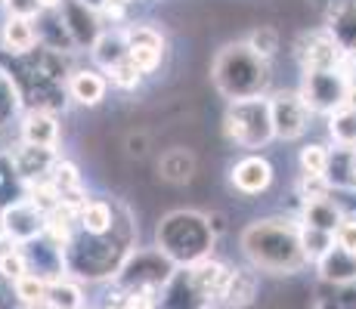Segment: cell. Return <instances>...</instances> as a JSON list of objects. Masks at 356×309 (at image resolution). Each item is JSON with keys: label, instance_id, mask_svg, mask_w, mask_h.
Listing matches in <instances>:
<instances>
[{"label": "cell", "instance_id": "cell-1", "mask_svg": "<svg viewBox=\"0 0 356 309\" xmlns=\"http://www.w3.org/2000/svg\"><path fill=\"white\" fill-rule=\"evenodd\" d=\"M238 244H242V253L248 257L251 269L257 272L294 276L310 263L300 247V223L289 217L254 219L251 226H245Z\"/></svg>", "mask_w": 356, "mask_h": 309}, {"label": "cell", "instance_id": "cell-2", "mask_svg": "<svg viewBox=\"0 0 356 309\" xmlns=\"http://www.w3.org/2000/svg\"><path fill=\"white\" fill-rule=\"evenodd\" d=\"M211 81L229 102L251 99V96H264V90L270 87L273 68L266 59L251 53L245 40H238L217 53L214 65H211Z\"/></svg>", "mask_w": 356, "mask_h": 309}, {"label": "cell", "instance_id": "cell-3", "mask_svg": "<svg viewBox=\"0 0 356 309\" xmlns=\"http://www.w3.org/2000/svg\"><path fill=\"white\" fill-rule=\"evenodd\" d=\"M214 235L208 229V219L198 210H174L159 223V253L170 263L193 266L211 253Z\"/></svg>", "mask_w": 356, "mask_h": 309}, {"label": "cell", "instance_id": "cell-4", "mask_svg": "<svg viewBox=\"0 0 356 309\" xmlns=\"http://www.w3.org/2000/svg\"><path fill=\"white\" fill-rule=\"evenodd\" d=\"M223 133L238 149H248V155L270 146L273 121H270V102H266V96H251V99L229 102L227 115H223Z\"/></svg>", "mask_w": 356, "mask_h": 309}, {"label": "cell", "instance_id": "cell-5", "mask_svg": "<svg viewBox=\"0 0 356 309\" xmlns=\"http://www.w3.org/2000/svg\"><path fill=\"white\" fill-rule=\"evenodd\" d=\"M270 121H273V140L282 142H294L310 130V118L313 115L307 112V106L300 102L298 90H279L273 93L270 99Z\"/></svg>", "mask_w": 356, "mask_h": 309}, {"label": "cell", "instance_id": "cell-6", "mask_svg": "<svg viewBox=\"0 0 356 309\" xmlns=\"http://www.w3.org/2000/svg\"><path fill=\"white\" fill-rule=\"evenodd\" d=\"M344 90L347 84L338 72H304L298 96L310 115H332L334 108L344 106Z\"/></svg>", "mask_w": 356, "mask_h": 309}, {"label": "cell", "instance_id": "cell-7", "mask_svg": "<svg viewBox=\"0 0 356 309\" xmlns=\"http://www.w3.org/2000/svg\"><path fill=\"white\" fill-rule=\"evenodd\" d=\"M44 217L47 214H40L31 201L19 198L13 204H3V210H0V232L22 247L44 235Z\"/></svg>", "mask_w": 356, "mask_h": 309}, {"label": "cell", "instance_id": "cell-8", "mask_svg": "<svg viewBox=\"0 0 356 309\" xmlns=\"http://www.w3.org/2000/svg\"><path fill=\"white\" fill-rule=\"evenodd\" d=\"M347 53L341 50V44L332 37V31H310L300 37L298 44V59L304 65V72H338Z\"/></svg>", "mask_w": 356, "mask_h": 309}, {"label": "cell", "instance_id": "cell-9", "mask_svg": "<svg viewBox=\"0 0 356 309\" xmlns=\"http://www.w3.org/2000/svg\"><path fill=\"white\" fill-rule=\"evenodd\" d=\"M273 180H276V170H273V164L257 152L238 158V161L229 167V183L238 195H248V198L264 195V192L273 185Z\"/></svg>", "mask_w": 356, "mask_h": 309}, {"label": "cell", "instance_id": "cell-10", "mask_svg": "<svg viewBox=\"0 0 356 309\" xmlns=\"http://www.w3.org/2000/svg\"><path fill=\"white\" fill-rule=\"evenodd\" d=\"M59 19H63V25H65V31H68V37H72L74 47H93V40L102 34L97 10L81 3V0H63Z\"/></svg>", "mask_w": 356, "mask_h": 309}, {"label": "cell", "instance_id": "cell-11", "mask_svg": "<svg viewBox=\"0 0 356 309\" xmlns=\"http://www.w3.org/2000/svg\"><path fill=\"white\" fill-rule=\"evenodd\" d=\"M229 269L232 266L220 263V260L204 257V260H198V263L186 266V276L202 300H220L223 287H227V281H229Z\"/></svg>", "mask_w": 356, "mask_h": 309}, {"label": "cell", "instance_id": "cell-12", "mask_svg": "<svg viewBox=\"0 0 356 309\" xmlns=\"http://www.w3.org/2000/svg\"><path fill=\"white\" fill-rule=\"evenodd\" d=\"M25 146H40V149H56L59 146V121L56 115L40 112V108H29L19 124Z\"/></svg>", "mask_w": 356, "mask_h": 309}, {"label": "cell", "instance_id": "cell-13", "mask_svg": "<svg viewBox=\"0 0 356 309\" xmlns=\"http://www.w3.org/2000/svg\"><path fill=\"white\" fill-rule=\"evenodd\" d=\"M56 149H40V146H19L16 152H10V161L16 167L19 180L31 183V180H44L50 174V167L56 164Z\"/></svg>", "mask_w": 356, "mask_h": 309}, {"label": "cell", "instance_id": "cell-14", "mask_svg": "<svg viewBox=\"0 0 356 309\" xmlns=\"http://www.w3.org/2000/svg\"><path fill=\"white\" fill-rule=\"evenodd\" d=\"M106 90H108V81L102 78V72H97V68H78V72H72V78L65 84V93L84 108L99 106L106 99Z\"/></svg>", "mask_w": 356, "mask_h": 309}, {"label": "cell", "instance_id": "cell-15", "mask_svg": "<svg viewBox=\"0 0 356 309\" xmlns=\"http://www.w3.org/2000/svg\"><path fill=\"white\" fill-rule=\"evenodd\" d=\"M195 170H198V158L186 146H174L159 158V176L170 185H186L195 176Z\"/></svg>", "mask_w": 356, "mask_h": 309}, {"label": "cell", "instance_id": "cell-16", "mask_svg": "<svg viewBox=\"0 0 356 309\" xmlns=\"http://www.w3.org/2000/svg\"><path fill=\"white\" fill-rule=\"evenodd\" d=\"M257 287H260L257 269H251V266H236V269H229V281L220 294V303H227L232 309H242V306L254 303Z\"/></svg>", "mask_w": 356, "mask_h": 309}, {"label": "cell", "instance_id": "cell-17", "mask_svg": "<svg viewBox=\"0 0 356 309\" xmlns=\"http://www.w3.org/2000/svg\"><path fill=\"white\" fill-rule=\"evenodd\" d=\"M344 208H341L334 198H316V201H304V210H300V226H307V229H319V232H328V235H334V229H338V223L344 219Z\"/></svg>", "mask_w": 356, "mask_h": 309}, {"label": "cell", "instance_id": "cell-18", "mask_svg": "<svg viewBox=\"0 0 356 309\" xmlns=\"http://www.w3.org/2000/svg\"><path fill=\"white\" fill-rule=\"evenodd\" d=\"M0 40H3V50L10 56H25L38 47V31H34V19H22V16H6L3 31H0Z\"/></svg>", "mask_w": 356, "mask_h": 309}, {"label": "cell", "instance_id": "cell-19", "mask_svg": "<svg viewBox=\"0 0 356 309\" xmlns=\"http://www.w3.org/2000/svg\"><path fill=\"white\" fill-rule=\"evenodd\" d=\"M328 19H332L328 31H332V37L341 44V50L356 53V3L353 0H338V3H332Z\"/></svg>", "mask_w": 356, "mask_h": 309}, {"label": "cell", "instance_id": "cell-20", "mask_svg": "<svg viewBox=\"0 0 356 309\" xmlns=\"http://www.w3.org/2000/svg\"><path fill=\"white\" fill-rule=\"evenodd\" d=\"M356 149H334L328 152V170H325V183L328 189H341V192H356Z\"/></svg>", "mask_w": 356, "mask_h": 309}, {"label": "cell", "instance_id": "cell-21", "mask_svg": "<svg viewBox=\"0 0 356 309\" xmlns=\"http://www.w3.org/2000/svg\"><path fill=\"white\" fill-rule=\"evenodd\" d=\"M316 269L319 276L325 281H332V285H353L356 281V257L350 253H344L341 247H328L323 257L316 260Z\"/></svg>", "mask_w": 356, "mask_h": 309}, {"label": "cell", "instance_id": "cell-22", "mask_svg": "<svg viewBox=\"0 0 356 309\" xmlns=\"http://www.w3.org/2000/svg\"><path fill=\"white\" fill-rule=\"evenodd\" d=\"M74 219H78L81 232H84V235H93V238L108 235V232L115 229V210H112V204L102 201V198H93V201H87Z\"/></svg>", "mask_w": 356, "mask_h": 309}, {"label": "cell", "instance_id": "cell-23", "mask_svg": "<svg viewBox=\"0 0 356 309\" xmlns=\"http://www.w3.org/2000/svg\"><path fill=\"white\" fill-rule=\"evenodd\" d=\"M90 56L102 72H108V68L118 65L121 59H127V44H124V37H121V31H102L99 37L93 40Z\"/></svg>", "mask_w": 356, "mask_h": 309}, {"label": "cell", "instance_id": "cell-24", "mask_svg": "<svg viewBox=\"0 0 356 309\" xmlns=\"http://www.w3.org/2000/svg\"><path fill=\"white\" fill-rule=\"evenodd\" d=\"M328 136L334 140V146L341 149H356V108H334L328 115Z\"/></svg>", "mask_w": 356, "mask_h": 309}, {"label": "cell", "instance_id": "cell-25", "mask_svg": "<svg viewBox=\"0 0 356 309\" xmlns=\"http://www.w3.org/2000/svg\"><path fill=\"white\" fill-rule=\"evenodd\" d=\"M47 291H50V281L40 278L38 272H25L19 281H13V294H16V300L25 303L29 309L47 306Z\"/></svg>", "mask_w": 356, "mask_h": 309}, {"label": "cell", "instance_id": "cell-26", "mask_svg": "<svg viewBox=\"0 0 356 309\" xmlns=\"http://www.w3.org/2000/svg\"><path fill=\"white\" fill-rule=\"evenodd\" d=\"M47 309H84L81 287L74 285V281H65V278L50 281V291H47Z\"/></svg>", "mask_w": 356, "mask_h": 309}, {"label": "cell", "instance_id": "cell-27", "mask_svg": "<svg viewBox=\"0 0 356 309\" xmlns=\"http://www.w3.org/2000/svg\"><path fill=\"white\" fill-rule=\"evenodd\" d=\"M245 44H248L251 53H257L260 59L270 62L279 53V44H282V37H279V31L273 28V25H257V28L248 34V40H245Z\"/></svg>", "mask_w": 356, "mask_h": 309}, {"label": "cell", "instance_id": "cell-28", "mask_svg": "<svg viewBox=\"0 0 356 309\" xmlns=\"http://www.w3.org/2000/svg\"><path fill=\"white\" fill-rule=\"evenodd\" d=\"M328 152H332V149H325L323 142H307V146L300 149V155H298L300 174H307V176H325V170H328Z\"/></svg>", "mask_w": 356, "mask_h": 309}, {"label": "cell", "instance_id": "cell-29", "mask_svg": "<svg viewBox=\"0 0 356 309\" xmlns=\"http://www.w3.org/2000/svg\"><path fill=\"white\" fill-rule=\"evenodd\" d=\"M47 180L56 185L59 195H65V192H72V189H81V174H78V167H74L72 161H65V158H56V164L50 167Z\"/></svg>", "mask_w": 356, "mask_h": 309}, {"label": "cell", "instance_id": "cell-30", "mask_svg": "<svg viewBox=\"0 0 356 309\" xmlns=\"http://www.w3.org/2000/svg\"><path fill=\"white\" fill-rule=\"evenodd\" d=\"M121 37H124L127 50L130 47H152V50H164V34L152 25H130V28H121Z\"/></svg>", "mask_w": 356, "mask_h": 309}, {"label": "cell", "instance_id": "cell-31", "mask_svg": "<svg viewBox=\"0 0 356 309\" xmlns=\"http://www.w3.org/2000/svg\"><path fill=\"white\" fill-rule=\"evenodd\" d=\"M332 244H334V238L328 235V232L307 229V226H300V247H304V253H307V260H310V263H316V260L323 257V253Z\"/></svg>", "mask_w": 356, "mask_h": 309}, {"label": "cell", "instance_id": "cell-32", "mask_svg": "<svg viewBox=\"0 0 356 309\" xmlns=\"http://www.w3.org/2000/svg\"><path fill=\"white\" fill-rule=\"evenodd\" d=\"M25 272H31L29 269V257H25L22 251H6V253H0V278L6 281V285H13V281H19L25 276Z\"/></svg>", "mask_w": 356, "mask_h": 309}, {"label": "cell", "instance_id": "cell-33", "mask_svg": "<svg viewBox=\"0 0 356 309\" xmlns=\"http://www.w3.org/2000/svg\"><path fill=\"white\" fill-rule=\"evenodd\" d=\"M106 74H108V81H112L118 90H136V87L143 84V74L136 72V65L130 59H121L118 65H112Z\"/></svg>", "mask_w": 356, "mask_h": 309}, {"label": "cell", "instance_id": "cell-34", "mask_svg": "<svg viewBox=\"0 0 356 309\" xmlns=\"http://www.w3.org/2000/svg\"><path fill=\"white\" fill-rule=\"evenodd\" d=\"M19 106H22V96H19L16 84H13V81L0 72V127H3V124L19 112Z\"/></svg>", "mask_w": 356, "mask_h": 309}, {"label": "cell", "instance_id": "cell-35", "mask_svg": "<svg viewBox=\"0 0 356 309\" xmlns=\"http://www.w3.org/2000/svg\"><path fill=\"white\" fill-rule=\"evenodd\" d=\"M127 59L134 62L140 74H152V72H159V68H161L164 50H152V47H130Z\"/></svg>", "mask_w": 356, "mask_h": 309}, {"label": "cell", "instance_id": "cell-36", "mask_svg": "<svg viewBox=\"0 0 356 309\" xmlns=\"http://www.w3.org/2000/svg\"><path fill=\"white\" fill-rule=\"evenodd\" d=\"M16 183H19V174H16V167H13L10 155H0V201H6V204L19 201Z\"/></svg>", "mask_w": 356, "mask_h": 309}, {"label": "cell", "instance_id": "cell-37", "mask_svg": "<svg viewBox=\"0 0 356 309\" xmlns=\"http://www.w3.org/2000/svg\"><path fill=\"white\" fill-rule=\"evenodd\" d=\"M332 238H334V247H341L344 253L356 257V217H344V219H341Z\"/></svg>", "mask_w": 356, "mask_h": 309}, {"label": "cell", "instance_id": "cell-38", "mask_svg": "<svg viewBox=\"0 0 356 309\" xmlns=\"http://www.w3.org/2000/svg\"><path fill=\"white\" fill-rule=\"evenodd\" d=\"M97 16L99 19H112V22H124L127 19V6L118 3V0H102L97 6Z\"/></svg>", "mask_w": 356, "mask_h": 309}, {"label": "cell", "instance_id": "cell-39", "mask_svg": "<svg viewBox=\"0 0 356 309\" xmlns=\"http://www.w3.org/2000/svg\"><path fill=\"white\" fill-rule=\"evenodd\" d=\"M10 3V16H22V19H38V0H6Z\"/></svg>", "mask_w": 356, "mask_h": 309}, {"label": "cell", "instance_id": "cell-40", "mask_svg": "<svg viewBox=\"0 0 356 309\" xmlns=\"http://www.w3.org/2000/svg\"><path fill=\"white\" fill-rule=\"evenodd\" d=\"M338 74L344 78V84H356V53H347L344 62H341Z\"/></svg>", "mask_w": 356, "mask_h": 309}, {"label": "cell", "instance_id": "cell-41", "mask_svg": "<svg viewBox=\"0 0 356 309\" xmlns=\"http://www.w3.org/2000/svg\"><path fill=\"white\" fill-rule=\"evenodd\" d=\"M146 142H149V136H146V133L130 136V140H127V152L134 155V158H143V155H146Z\"/></svg>", "mask_w": 356, "mask_h": 309}, {"label": "cell", "instance_id": "cell-42", "mask_svg": "<svg viewBox=\"0 0 356 309\" xmlns=\"http://www.w3.org/2000/svg\"><path fill=\"white\" fill-rule=\"evenodd\" d=\"M63 6V0H38V10L40 12H56Z\"/></svg>", "mask_w": 356, "mask_h": 309}, {"label": "cell", "instance_id": "cell-43", "mask_svg": "<svg viewBox=\"0 0 356 309\" xmlns=\"http://www.w3.org/2000/svg\"><path fill=\"white\" fill-rule=\"evenodd\" d=\"M118 3H124V6H130V3H134V0H118Z\"/></svg>", "mask_w": 356, "mask_h": 309}, {"label": "cell", "instance_id": "cell-44", "mask_svg": "<svg viewBox=\"0 0 356 309\" xmlns=\"http://www.w3.org/2000/svg\"><path fill=\"white\" fill-rule=\"evenodd\" d=\"M106 309H121V306H106Z\"/></svg>", "mask_w": 356, "mask_h": 309}, {"label": "cell", "instance_id": "cell-45", "mask_svg": "<svg viewBox=\"0 0 356 309\" xmlns=\"http://www.w3.org/2000/svg\"><path fill=\"white\" fill-rule=\"evenodd\" d=\"M38 309H47V306H38Z\"/></svg>", "mask_w": 356, "mask_h": 309}, {"label": "cell", "instance_id": "cell-46", "mask_svg": "<svg viewBox=\"0 0 356 309\" xmlns=\"http://www.w3.org/2000/svg\"><path fill=\"white\" fill-rule=\"evenodd\" d=\"M3 3H6V0H3Z\"/></svg>", "mask_w": 356, "mask_h": 309}, {"label": "cell", "instance_id": "cell-47", "mask_svg": "<svg viewBox=\"0 0 356 309\" xmlns=\"http://www.w3.org/2000/svg\"><path fill=\"white\" fill-rule=\"evenodd\" d=\"M353 176H356V174H353Z\"/></svg>", "mask_w": 356, "mask_h": 309}]
</instances>
